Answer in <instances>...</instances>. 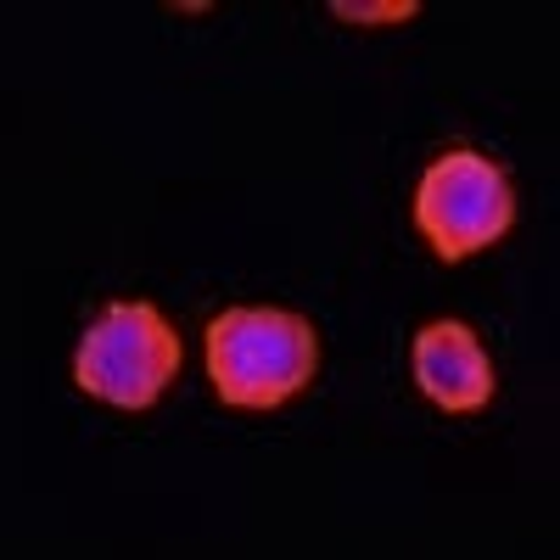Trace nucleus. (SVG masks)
<instances>
[{
    "label": "nucleus",
    "instance_id": "f257e3e1",
    "mask_svg": "<svg viewBox=\"0 0 560 560\" xmlns=\"http://www.w3.org/2000/svg\"><path fill=\"white\" fill-rule=\"evenodd\" d=\"M319 376V331L298 308H224L208 319V382L224 409L269 415Z\"/></svg>",
    "mask_w": 560,
    "mask_h": 560
},
{
    "label": "nucleus",
    "instance_id": "f03ea898",
    "mask_svg": "<svg viewBox=\"0 0 560 560\" xmlns=\"http://www.w3.org/2000/svg\"><path fill=\"white\" fill-rule=\"evenodd\" d=\"M179 364L185 348L163 308L147 298H118L96 314V325H84L73 348V387L107 409L140 415L174 387Z\"/></svg>",
    "mask_w": 560,
    "mask_h": 560
},
{
    "label": "nucleus",
    "instance_id": "7ed1b4c3",
    "mask_svg": "<svg viewBox=\"0 0 560 560\" xmlns=\"http://www.w3.org/2000/svg\"><path fill=\"white\" fill-rule=\"evenodd\" d=\"M415 230L443 264H465L516 230V185L477 147H448L415 179Z\"/></svg>",
    "mask_w": 560,
    "mask_h": 560
},
{
    "label": "nucleus",
    "instance_id": "20e7f679",
    "mask_svg": "<svg viewBox=\"0 0 560 560\" xmlns=\"http://www.w3.org/2000/svg\"><path fill=\"white\" fill-rule=\"evenodd\" d=\"M409 376L415 393L443 415H482L499 393V370L465 319H427L409 342Z\"/></svg>",
    "mask_w": 560,
    "mask_h": 560
},
{
    "label": "nucleus",
    "instance_id": "39448f33",
    "mask_svg": "<svg viewBox=\"0 0 560 560\" xmlns=\"http://www.w3.org/2000/svg\"><path fill=\"white\" fill-rule=\"evenodd\" d=\"M331 18L348 28H387V23H415L420 0H331Z\"/></svg>",
    "mask_w": 560,
    "mask_h": 560
}]
</instances>
